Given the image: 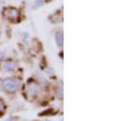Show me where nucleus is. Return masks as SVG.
<instances>
[{
	"label": "nucleus",
	"mask_w": 130,
	"mask_h": 121,
	"mask_svg": "<svg viewBox=\"0 0 130 121\" xmlns=\"http://www.w3.org/2000/svg\"><path fill=\"white\" fill-rule=\"evenodd\" d=\"M35 93H37V85H35V83H30V85H29V94H30L31 96H34Z\"/></svg>",
	"instance_id": "5"
},
{
	"label": "nucleus",
	"mask_w": 130,
	"mask_h": 121,
	"mask_svg": "<svg viewBox=\"0 0 130 121\" xmlns=\"http://www.w3.org/2000/svg\"><path fill=\"white\" fill-rule=\"evenodd\" d=\"M55 37H56V43H57V46H59V47H61V46H62V31L57 30Z\"/></svg>",
	"instance_id": "4"
},
{
	"label": "nucleus",
	"mask_w": 130,
	"mask_h": 121,
	"mask_svg": "<svg viewBox=\"0 0 130 121\" xmlns=\"http://www.w3.org/2000/svg\"><path fill=\"white\" fill-rule=\"evenodd\" d=\"M50 20H51V22H61V21H62L61 12H60V10H57L55 14H52V16L50 17Z\"/></svg>",
	"instance_id": "3"
},
{
	"label": "nucleus",
	"mask_w": 130,
	"mask_h": 121,
	"mask_svg": "<svg viewBox=\"0 0 130 121\" xmlns=\"http://www.w3.org/2000/svg\"><path fill=\"white\" fill-rule=\"evenodd\" d=\"M3 16L7 20L12 21V22H18V20H20V10L17 8H13V7H8V8L4 9Z\"/></svg>",
	"instance_id": "1"
},
{
	"label": "nucleus",
	"mask_w": 130,
	"mask_h": 121,
	"mask_svg": "<svg viewBox=\"0 0 130 121\" xmlns=\"http://www.w3.org/2000/svg\"><path fill=\"white\" fill-rule=\"evenodd\" d=\"M18 86H20L18 81H16V80H7L5 83H4V89H5L7 91L13 93V91H16V90L18 89Z\"/></svg>",
	"instance_id": "2"
}]
</instances>
